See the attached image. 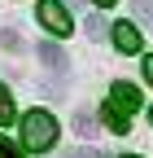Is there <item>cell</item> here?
I'll return each instance as SVG.
<instances>
[{
	"mask_svg": "<svg viewBox=\"0 0 153 158\" xmlns=\"http://www.w3.org/2000/svg\"><path fill=\"white\" fill-rule=\"evenodd\" d=\"M22 145L35 149V154L57 145V118H53L48 110H31V114L22 118Z\"/></svg>",
	"mask_w": 153,
	"mask_h": 158,
	"instance_id": "1",
	"label": "cell"
},
{
	"mask_svg": "<svg viewBox=\"0 0 153 158\" xmlns=\"http://www.w3.org/2000/svg\"><path fill=\"white\" fill-rule=\"evenodd\" d=\"M35 18H40L53 35H70V27H74V18L66 13L61 0H40V5H35Z\"/></svg>",
	"mask_w": 153,
	"mask_h": 158,
	"instance_id": "2",
	"label": "cell"
},
{
	"mask_svg": "<svg viewBox=\"0 0 153 158\" xmlns=\"http://www.w3.org/2000/svg\"><path fill=\"white\" fill-rule=\"evenodd\" d=\"M109 110H118V114L140 110V88L127 84V79H118V84H114V92H109Z\"/></svg>",
	"mask_w": 153,
	"mask_h": 158,
	"instance_id": "3",
	"label": "cell"
},
{
	"mask_svg": "<svg viewBox=\"0 0 153 158\" xmlns=\"http://www.w3.org/2000/svg\"><path fill=\"white\" fill-rule=\"evenodd\" d=\"M114 44H118V53H140V31L131 22H118L114 27Z\"/></svg>",
	"mask_w": 153,
	"mask_h": 158,
	"instance_id": "4",
	"label": "cell"
},
{
	"mask_svg": "<svg viewBox=\"0 0 153 158\" xmlns=\"http://www.w3.org/2000/svg\"><path fill=\"white\" fill-rule=\"evenodd\" d=\"M35 53H40V62H44L48 70H57V75H61V70H66V53H61V48H57V44H53V40H48V44H35Z\"/></svg>",
	"mask_w": 153,
	"mask_h": 158,
	"instance_id": "5",
	"label": "cell"
},
{
	"mask_svg": "<svg viewBox=\"0 0 153 158\" xmlns=\"http://www.w3.org/2000/svg\"><path fill=\"white\" fill-rule=\"evenodd\" d=\"M96 114H92V110H74V132H79L83 136V141H92V136H96Z\"/></svg>",
	"mask_w": 153,
	"mask_h": 158,
	"instance_id": "6",
	"label": "cell"
},
{
	"mask_svg": "<svg viewBox=\"0 0 153 158\" xmlns=\"http://www.w3.org/2000/svg\"><path fill=\"white\" fill-rule=\"evenodd\" d=\"M13 118H18V110H13V92L0 84V123H13Z\"/></svg>",
	"mask_w": 153,
	"mask_h": 158,
	"instance_id": "7",
	"label": "cell"
},
{
	"mask_svg": "<svg viewBox=\"0 0 153 158\" xmlns=\"http://www.w3.org/2000/svg\"><path fill=\"white\" fill-rule=\"evenodd\" d=\"M131 13H136L144 27H153V0H131Z\"/></svg>",
	"mask_w": 153,
	"mask_h": 158,
	"instance_id": "8",
	"label": "cell"
},
{
	"mask_svg": "<svg viewBox=\"0 0 153 158\" xmlns=\"http://www.w3.org/2000/svg\"><path fill=\"white\" fill-rule=\"evenodd\" d=\"M105 123H109V132H118V136H123V132L131 127V123H127V114H118V110H109V106H105Z\"/></svg>",
	"mask_w": 153,
	"mask_h": 158,
	"instance_id": "9",
	"label": "cell"
},
{
	"mask_svg": "<svg viewBox=\"0 0 153 158\" xmlns=\"http://www.w3.org/2000/svg\"><path fill=\"white\" fill-rule=\"evenodd\" d=\"M0 158H22V145H13L9 136H0Z\"/></svg>",
	"mask_w": 153,
	"mask_h": 158,
	"instance_id": "10",
	"label": "cell"
},
{
	"mask_svg": "<svg viewBox=\"0 0 153 158\" xmlns=\"http://www.w3.org/2000/svg\"><path fill=\"white\" fill-rule=\"evenodd\" d=\"M88 35H92V40H101V35H105V22H101V18H92V22H88Z\"/></svg>",
	"mask_w": 153,
	"mask_h": 158,
	"instance_id": "11",
	"label": "cell"
},
{
	"mask_svg": "<svg viewBox=\"0 0 153 158\" xmlns=\"http://www.w3.org/2000/svg\"><path fill=\"white\" fill-rule=\"evenodd\" d=\"M74 158H114V154H101V149H79Z\"/></svg>",
	"mask_w": 153,
	"mask_h": 158,
	"instance_id": "12",
	"label": "cell"
},
{
	"mask_svg": "<svg viewBox=\"0 0 153 158\" xmlns=\"http://www.w3.org/2000/svg\"><path fill=\"white\" fill-rule=\"evenodd\" d=\"M144 79L153 84V57H144Z\"/></svg>",
	"mask_w": 153,
	"mask_h": 158,
	"instance_id": "13",
	"label": "cell"
},
{
	"mask_svg": "<svg viewBox=\"0 0 153 158\" xmlns=\"http://www.w3.org/2000/svg\"><path fill=\"white\" fill-rule=\"evenodd\" d=\"M92 5H101V9H114V5H118V0H92Z\"/></svg>",
	"mask_w": 153,
	"mask_h": 158,
	"instance_id": "14",
	"label": "cell"
},
{
	"mask_svg": "<svg viewBox=\"0 0 153 158\" xmlns=\"http://www.w3.org/2000/svg\"><path fill=\"white\" fill-rule=\"evenodd\" d=\"M123 158H140V154H123Z\"/></svg>",
	"mask_w": 153,
	"mask_h": 158,
	"instance_id": "15",
	"label": "cell"
},
{
	"mask_svg": "<svg viewBox=\"0 0 153 158\" xmlns=\"http://www.w3.org/2000/svg\"><path fill=\"white\" fill-rule=\"evenodd\" d=\"M149 123H153V110H149Z\"/></svg>",
	"mask_w": 153,
	"mask_h": 158,
	"instance_id": "16",
	"label": "cell"
},
{
	"mask_svg": "<svg viewBox=\"0 0 153 158\" xmlns=\"http://www.w3.org/2000/svg\"><path fill=\"white\" fill-rule=\"evenodd\" d=\"M70 5H79V0H70Z\"/></svg>",
	"mask_w": 153,
	"mask_h": 158,
	"instance_id": "17",
	"label": "cell"
},
{
	"mask_svg": "<svg viewBox=\"0 0 153 158\" xmlns=\"http://www.w3.org/2000/svg\"><path fill=\"white\" fill-rule=\"evenodd\" d=\"M66 158H74V154H66Z\"/></svg>",
	"mask_w": 153,
	"mask_h": 158,
	"instance_id": "18",
	"label": "cell"
}]
</instances>
